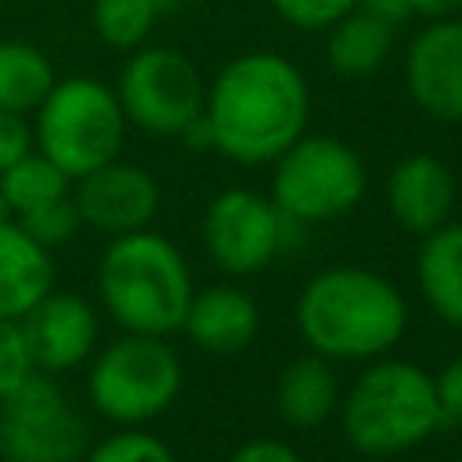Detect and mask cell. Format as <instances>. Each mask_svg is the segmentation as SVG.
Masks as SVG:
<instances>
[{
    "mask_svg": "<svg viewBox=\"0 0 462 462\" xmlns=\"http://www.w3.org/2000/svg\"><path fill=\"white\" fill-rule=\"evenodd\" d=\"M408 97L433 119H462V14L426 22L404 51Z\"/></svg>",
    "mask_w": 462,
    "mask_h": 462,
    "instance_id": "cell-12",
    "label": "cell"
},
{
    "mask_svg": "<svg viewBox=\"0 0 462 462\" xmlns=\"http://www.w3.org/2000/svg\"><path fill=\"white\" fill-rule=\"evenodd\" d=\"M386 206L390 217L411 231V235H430L440 224L451 220L455 209V173L426 152L404 155L386 180Z\"/></svg>",
    "mask_w": 462,
    "mask_h": 462,
    "instance_id": "cell-14",
    "label": "cell"
},
{
    "mask_svg": "<svg viewBox=\"0 0 462 462\" xmlns=\"http://www.w3.org/2000/svg\"><path fill=\"white\" fill-rule=\"evenodd\" d=\"M180 383L184 368L166 336L123 332L94 354L87 368V401L116 426H144L177 401Z\"/></svg>",
    "mask_w": 462,
    "mask_h": 462,
    "instance_id": "cell-6",
    "label": "cell"
},
{
    "mask_svg": "<svg viewBox=\"0 0 462 462\" xmlns=\"http://www.w3.org/2000/svg\"><path fill=\"white\" fill-rule=\"evenodd\" d=\"M437 404H440V426H458L462 430V357L448 361L433 375Z\"/></svg>",
    "mask_w": 462,
    "mask_h": 462,
    "instance_id": "cell-27",
    "label": "cell"
},
{
    "mask_svg": "<svg viewBox=\"0 0 462 462\" xmlns=\"http://www.w3.org/2000/svg\"><path fill=\"white\" fill-rule=\"evenodd\" d=\"M159 184L137 162H105L72 180V202L79 224L116 238L126 231H141L159 213Z\"/></svg>",
    "mask_w": 462,
    "mask_h": 462,
    "instance_id": "cell-11",
    "label": "cell"
},
{
    "mask_svg": "<svg viewBox=\"0 0 462 462\" xmlns=\"http://www.w3.org/2000/svg\"><path fill=\"white\" fill-rule=\"evenodd\" d=\"M274 11L296 29H328L361 0H271Z\"/></svg>",
    "mask_w": 462,
    "mask_h": 462,
    "instance_id": "cell-26",
    "label": "cell"
},
{
    "mask_svg": "<svg viewBox=\"0 0 462 462\" xmlns=\"http://www.w3.org/2000/svg\"><path fill=\"white\" fill-rule=\"evenodd\" d=\"M155 4H159V11H162V14H166V11H173V7H177V4H180V0H155Z\"/></svg>",
    "mask_w": 462,
    "mask_h": 462,
    "instance_id": "cell-32",
    "label": "cell"
},
{
    "mask_svg": "<svg viewBox=\"0 0 462 462\" xmlns=\"http://www.w3.org/2000/svg\"><path fill=\"white\" fill-rule=\"evenodd\" d=\"M274 408L285 426L292 430H314L332 419L339 408V383L332 372V361L321 354L292 357L274 383Z\"/></svg>",
    "mask_w": 462,
    "mask_h": 462,
    "instance_id": "cell-17",
    "label": "cell"
},
{
    "mask_svg": "<svg viewBox=\"0 0 462 462\" xmlns=\"http://www.w3.org/2000/svg\"><path fill=\"white\" fill-rule=\"evenodd\" d=\"M415 282L426 307L451 328H462V220H448L437 231L422 235Z\"/></svg>",
    "mask_w": 462,
    "mask_h": 462,
    "instance_id": "cell-18",
    "label": "cell"
},
{
    "mask_svg": "<svg viewBox=\"0 0 462 462\" xmlns=\"http://www.w3.org/2000/svg\"><path fill=\"white\" fill-rule=\"evenodd\" d=\"M408 7H411V14H419L426 22L462 14V0H408Z\"/></svg>",
    "mask_w": 462,
    "mask_h": 462,
    "instance_id": "cell-31",
    "label": "cell"
},
{
    "mask_svg": "<svg viewBox=\"0 0 462 462\" xmlns=\"http://www.w3.org/2000/svg\"><path fill=\"white\" fill-rule=\"evenodd\" d=\"M310 87L303 72L271 51L231 58L206 83L202 123L209 148L242 166L274 162L300 134H307Z\"/></svg>",
    "mask_w": 462,
    "mask_h": 462,
    "instance_id": "cell-1",
    "label": "cell"
},
{
    "mask_svg": "<svg viewBox=\"0 0 462 462\" xmlns=\"http://www.w3.org/2000/svg\"><path fill=\"white\" fill-rule=\"evenodd\" d=\"M79 462H177L170 444L155 433H144L141 426H123L119 433L94 444Z\"/></svg>",
    "mask_w": 462,
    "mask_h": 462,
    "instance_id": "cell-23",
    "label": "cell"
},
{
    "mask_svg": "<svg viewBox=\"0 0 462 462\" xmlns=\"http://www.w3.org/2000/svg\"><path fill=\"white\" fill-rule=\"evenodd\" d=\"M54 83V65L36 43L0 40V108L29 116L40 108Z\"/></svg>",
    "mask_w": 462,
    "mask_h": 462,
    "instance_id": "cell-20",
    "label": "cell"
},
{
    "mask_svg": "<svg viewBox=\"0 0 462 462\" xmlns=\"http://www.w3.org/2000/svg\"><path fill=\"white\" fill-rule=\"evenodd\" d=\"M97 292L105 314L123 332L170 336L180 332L195 285L184 253L166 235L141 227L116 235L105 245Z\"/></svg>",
    "mask_w": 462,
    "mask_h": 462,
    "instance_id": "cell-3",
    "label": "cell"
},
{
    "mask_svg": "<svg viewBox=\"0 0 462 462\" xmlns=\"http://www.w3.org/2000/svg\"><path fill=\"white\" fill-rule=\"evenodd\" d=\"M296 328L328 361H372L404 336L408 303L386 274L339 263L318 271L300 289Z\"/></svg>",
    "mask_w": 462,
    "mask_h": 462,
    "instance_id": "cell-2",
    "label": "cell"
},
{
    "mask_svg": "<svg viewBox=\"0 0 462 462\" xmlns=\"http://www.w3.org/2000/svg\"><path fill=\"white\" fill-rule=\"evenodd\" d=\"M256 328H260L256 300L245 289L231 285V282L195 289L191 303H188V314H184V325H180V332L199 350L217 354V357L245 350L256 339Z\"/></svg>",
    "mask_w": 462,
    "mask_h": 462,
    "instance_id": "cell-15",
    "label": "cell"
},
{
    "mask_svg": "<svg viewBox=\"0 0 462 462\" xmlns=\"http://www.w3.org/2000/svg\"><path fill=\"white\" fill-rule=\"evenodd\" d=\"M336 411L346 444L372 458L411 451L440 430L433 375L401 357L368 365L350 383Z\"/></svg>",
    "mask_w": 462,
    "mask_h": 462,
    "instance_id": "cell-4",
    "label": "cell"
},
{
    "mask_svg": "<svg viewBox=\"0 0 462 462\" xmlns=\"http://www.w3.org/2000/svg\"><path fill=\"white\" fill-rule=\"evenodd\" d=\"M227 462H303L300 451L285 440H274V437H253L245 444H238Z\"/></svg>",
    "mask_w": 462,
    "mask_h": 462,
    "instance_id": "cell-29",
    "label": "cell"
},
{
    "mask_svg": "<svg viewBox=\"0 0 462 462\" xmlns=\"http://www.w3.org/2000/svg\"><path fill=\"white\" fill-rule=\"evenodd\" d=\"M40 245H47V249H54V245H65L69 238H76V231H79V213H76V202H72V195H65V199H58V202H47V206H40V209H32V213H25V217H14Z\"/></svg>",
    "mask_w": 462,
    "mask_h": 462,
    "instance_id": "cell-24",
    "label": "cell"
},
{
    "mask_svg": "<svg viewBox=\"0 0 462 462\" xmlns=\"http://www.w3.org/2000/svg\"><path fill=\"white\" fill-rule=\"evenodd\" d=\"M361 7H365V11H372L375 18L390 22V25H404V22L411 18L408 0H361Z\"/></svg>",
    "mask_w": 462,
    "mask_h": 462,
    "instance_id": "cell-30",
    "label": "cell"
},
{
    "mask_svg": "<svg viewBox=\"0 0 462 462\" xmlns=\"http://www.w3.org/2000/svg\"><path fill=\"white\" fill-rule=\"evenodd\" d=\"M116 97L130 126L155 137H184L202 119L206 83L180 51L137 47L119 72Z\"/></svg>",
    "mask_w": 462,
    "mask_h": 462,
    "instance_id": "cell-8",
    "label": "cell"
},
{
    "mask_svg": "<svg viewBox=\"0 0 462 462\" xmlns=\"http://www.w3.org/2000/svg\"><path fill=\"white\" fill-rule=\"evenodd\" d=\"M393 32L397 25L375 18L361 4L346 11L339 22L328 25V43H325V61L336 76L343 79H361L383 69V61L393 51Z\"/></svg>",
    "mask_w": 462,
    "mask_h": 462,
    "instance_id": "cell-19",
    "label": "cell"
},
{
    "mask_svg": "<svg viewBox=\"0 0 462 462\" xmlns=\"http://www.w3.org/2000/svg\"><path fill=\"white\" fill-rule=\"evenodd\" d=\"M36 372H72L97 350V310L76 292H47L25 318H18Z\"/></svg>",
    "mask_w": 462,
    "mask_h": 462,
    "instance_id": "cell-13",
    "label": "cell"
},
{
    "mask_svg": "<svg viewBox=\"0 0 462 462\" xmlns=\"http://www.w3.org/2000/svg\"><path fill=\"white\" fill-rule=\"evenodd\" d=\"M54 289L51 249L0 206V318H25Z\"/></svg>",
    "mask_w": 462,
    "mask_h": 462,
    "instance_id": "cell-16",
    "label": "cell"
},
{
    "mask_svg": "<svg viewBox=\"0 0 462 462\" xmlns=\"http://www.w3.org/2000/svg\"><path fill=\"white\" fill-rule=\"evenodd\" d=\"M36 368H32V357H29V346H25V336H22V325L11 321V318H0V401L22 383L29 379Z\"/></svg>",
    "mask_w": 462,
    "mask_h": 462,
    "instance_id": "cell-25",
    "label": "cell"
},
{
    "mask_svg": "<svg viewBox=\"0 0 462 462\" xmlns=\"http://www.w3.org/2000/svg\"><path fill=\"white\" fill-rule=\"evenodd\" d=\"M126 116L116 87L90 76H69L51 87L36 108L32 144L51 162H58L72 180L119 159L126 137Z\"/></svg>",
    "mask_w": 462,
    "mask_h": 462,
    "instance_id": "cell-5",
    "label": "cell"
},
{
    "mask_svg": "<svg viewBox=\"0 0 462 462\" xmlns=\"http://www.w3.org/2000/svg\"><path fill=\"white\" fill-rule=\"evenodd\" d=\"M365 184V162L346 141L328 134H300L274 159L271 202L289 220L307 227L350 213L361 202Z\"/></svg>",
    "mask_w": 462,
    "mask_h": 462,
    "instance_id": "cell-7",
    "label": "cell"
},
{
    "mask_svg": "<svg viewBox=\"0 0 462 462\" xmlns=\"http://www.w3.org/2000/svg\"><path fill=\"white\" fill-rule=\"evenodd\" d=\"M87 426L61 386L32 372L0 401V458L4 462H79Z\"/></svg>",
    "mask_w": 462,
    "mask_h": 462,
    "instance_id": "cell-10",
    "label": "cell"
},
{
    "mask_svg": "<svg viewBox=\"0 0 462 462\" xmlns=\"http://www.w3.org/2000/svg\"><path fill=\"white\" fill-rule=\"evenodd\" d=\"M292 231H300V224L289 220L271 202V195L249 188H227L213 195L202 213L206 256L235 278H249L271 267L274 256L292 242Z\"/></svg>",
    "mask_w": 462,
    "mask_h": 462,
    "instance_id": "cell-9",
    "label": "cell"
},
{
    "mask_svg": "<svg viewBox=\"0 0 462 462\" xmlns=\"http://www.w3.org/2000/svg\"><path fill=\"white\" fill-rule=\"evenodd\" d=\"M65 195H72V177L36 148L0 173V206L11 217H25Z\"/></svg>",
    "mask_w": 462,
    "mask_h": 462,
    "instance_id": "cell-21",
    "label": "cell"
},
{
    "mask_svg": "<svg viewBox=\"0 0 462 462\" xmlns=\"http://www.w3.org/2000/svg\"><path fill=\"white\" fill-rule=\"evenodd\" d=\"M162 18L155 0H90L94 32L116 51H137Z\"/></svg>",
    "mask_w": 462,
    "mask_h": 462,
    "instance_id": "cell-22",
    "label": "cell"
},
{
    "mask_svg": "<svg viewBox=\"0 0 462 462\" xmlns=\"http://www.w3.org/2000/svg\"><path fill=\"white\" fill-rule=\"evenodd\" d=\"M32 148H36L32 144V126L25 123V116L0 108V173Z\"/></svg>",
    "mask_w": 462,
    "mask_h": 462,
    "instance_id": "cell-28",
    "label": "cell"
}]
</instances>
